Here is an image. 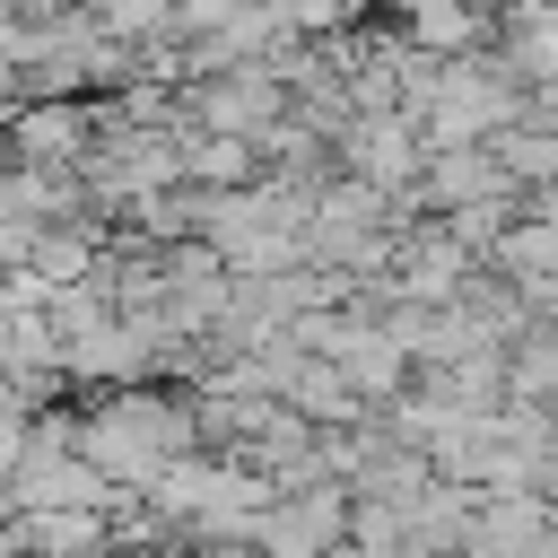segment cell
Listing matches in <instances>:
<instances>
[{
	"mask_svg": "<svg viewBox=\"0 0 558 558\" xmlns=\"http://www.w3.org/2000/svg\"><path fill=\"white\" fill-rule=\"evenodd\" d=\"M17 131H26V157H61V148H78V113H26Z\"/></svg>",
	"mask_w": 558,
	"mask_h": 558,
	"instance_id": "6da1fadb",
	"label": "cell"
}]
</instances>
